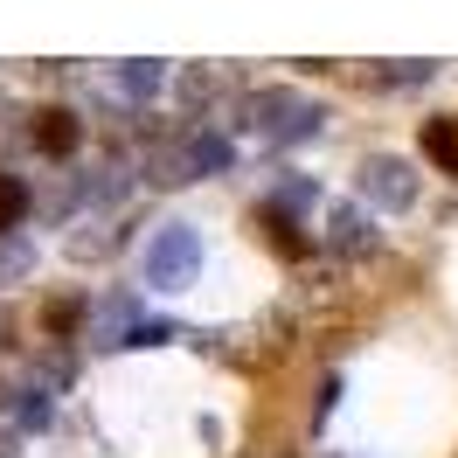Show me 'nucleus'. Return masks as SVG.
Instances as JSON below:
<instances>
[{"label":"nucleus","mask_w":458,"mask_h":458,"mask_svg":"<svg viewBox=\"0 0 458 458\" xmlns=\"http://www.w3.org/2000/svg\"><path fill=\"white\" fill-rule=\"evenodd\" d=\"M29 140H35V153L70 160V153H77V140H84V125H77V112H70V105H49V112H35Z\"/></svg>","instance_id":"39448f33"},{"label":"nucleus","mask_w":458,"mask_h":458,"mask_svg":"<svg viewBox=\"0 0 458 458\" xmlns=\"http://www.w3.org/2000/svg\"><path fill=\"white\" fill-rule=\"evenodd\" d=\"M42 424H49V389L35 382L29 396H21V430H42Z\"/></svg>","instance_id":"4468645a"},{"label":"nucleus","mask_w":458,"mask_h":458,"mask_svg":"<svg viewBox=\"0 0 458 458\" xmlns=\"http://www.w3.org/2000/svg\"><path fill=\"white\" fill-rule=\"evenodd\" d=\"M77 327H84V299H49V306H42V334H49V341L77 334Z\"/></svg>","instance_id":"1a4fd4ad"},{"label":"nucleus","mask_w":458,"mask_h":458,"mask_svg":"<svg viewBox=\"0 0 458 458\" xmlns=\"http://www.w3.org/2000/svg\"><path fill=\"white\" fill-rule=\"evenodd\" d=\"M417 146H424V160H430V167L458 174V118H424Z\"/></svg>","instance_id":"423d86ee"},{"label":"nucleus","mask_w":458,"mask_h":458,"mask_svg":"<svg viewBox=\"0 0 458 458\" xmlns=\"http://www.w3.org/2000/svg\"><path fill=\"white\" fill-rule=\"evenodd\" d=\"M236 132H258L264 146H292L319 132V105L299 90H243L236 98Z\"/></svg>","instance_id":"f257e3e1"},{"label":"nucleus","mask_w":458,"mask_h":458,"mask_svg":"<svg viewBox=\"0 0 458 458\" xmlns=\"http://www.w3.org/2000/svg\"><path fill=\"white\" fill-rule=\"evenodd\" d=\"M160 341H174V327H167V319H140V327H132V334H125L118 347H160Z\"/></svg>","instance_id":"ddd939ff"},{"label":"nucleus","mask_w":458,"mask_h":458,"mask_svg":"<svg viewBox=\"0 0 458 458\" xmlns=\"http://www.w3.org/2000/svg\"><path fill=\"white\" fill-rule=\"evenodd\" d=\"M0 458H7V430H0Z\"/></svg>","instance_id":"2eb2a0df"},{"label":"nucleus","mask_w":458,"mask_h":458,"mask_svg":"<svg viewBox=\"0 0 458 458\" xmlns=\"http://www.w3.org/2000/svg\"><path fill=\"white\" fill-rule=\"evenodd\" d=\"M112 84L125 90V98H153V90L167 84V63H153V56H140V63H118V70H112Z\"/></svg>","instance_id":"0eeeda50"},{"label":"nucleus","mask_w":458,"mask_h":458,"mask_svg":"<svg viewBox=\"0 0 458 458\" xmlns=\"http://www.w3.org/2000/svg\"><path fill=\"white\" fill-rule=\"evenodd\" d=\"M29 264H35V250L21 236H0V285H7V278H29Z\"/></svg>","instance_id":"9b49d317"},{"label":"nucleus","mask_w":458,"mask_h":458,"mask_svg":"<svg viewBox=\"0 0 458 458\" xmlns=\"http://www.w3.org/2000/svg\"><path fill=\"white\" fill-rule=\"evenodd\" d=\"M201 278V229L195 223H160L146 250V285L153 292H188Z\"/></svg>","instance_id":"f03ea898"},{"label":"nucleus","mask_w":458,"mask_h":458,"mask_svg":"<svg viewBox=\"0 0 458 458\" xmlns=\"http://www.w3.org/2000/svg\"><path fill=\"white\" fill-rule=\"evenodd\" d=\"M375 243H382V236H375L361 201H334V208H327V250H334V258H375Z\"/></svg>","instance_id":"20e7f679"},{"label":"nucleus","mask_w":458,"mask_h":458,"mask_svg":"<svg viewBox=\"0 0 458 458\" xmlns=\"http://www.w3.org/2000/svg\"><path fill=\"white\" fill-rule=\"evenodd\" d=\"M216 90H223V77H216V70H181V105H208Z\"/></svg>","instance_id":"f8f14e48"},{"label":"nucleus","mask_w":458,"mask_h":458,"mask_svg":"<svg viewBox=\"0 0 458 458\" xmlns=\"http://www.w3.org/2000/svg\"><path fill=\"white\" fill-rule=\"evenodd\" d=\"M21 216H29V181H21L14 167H0V236H14Z\"/></svg>","instance_id":"6e6552de"},{"label":"nucleus","mask_w":458,"mask_h":458,"mask_svg":"<svg viewBox=\"0 0 458 458\" xmlns=\"http://www.w3.org/2000/svg\"><path fill=\"white\" fill-rule=\"evenodd\" d=\"M361 195H369L375 208H410V201H417V174H410V160L375 153L369 167H361Z\"/></svg>","instance_id":"7ed1b4c3"},{"label":"nucleus","mask_w":458,"mask_h":458,"mask_svg":"<svg viewBox=\"0 0 458 458\" xmlns=\"http://www.w3.org/2000/svg\"><path fill=\"white\" fill-rule=\"evenodd\" d=\"M313 181H306V174H299V181H278V195H271V208H278V216H292V223H299V208H313Z\"/></svg>","instance_id":"9d476101"}]
</instances>
